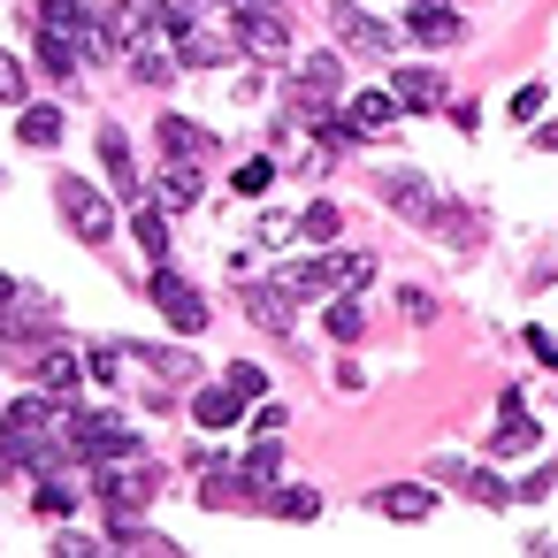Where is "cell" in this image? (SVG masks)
<instances>
[{"label":"cell","mask_w":558,"mask_h":558,"mask_svg":"<svg viewBox=\"0 0 558 558\" xmlns=\"http://www.w3.org/2000/svg\"><path fill=\"white\" fill-rule=\"evenodd\" d=\"M375 505H383L390 520H428V512H436V497H428L421 482H390V489H383Z\"/></svg>","instance_id":"603a6c76"},{"label":"cell","mask_w":558,"mask_h":558,"mask_svg":"<svg viewBox=\"0 0 558 558\" xmlns=\"http://www.w3.org/2000/svg\"><path fill=\"white\" fill-rule=\"evenodd\" d=\"M77 54H93V47H85V32H54V24H39V62H47L54 77H70V70H77Z\"/></svg>","instance_id":"2e32d148"},{"label":"cell","mask_w":558,"mask_h":558,"mask_svg":"<svg viewBox=\"0 0 558 558\" xmlns=\"http://www.w3.org/2000/svg\"><path fill=\"white\" fill-rule=\"evenodd\" d=\"M230 9H268V0H230Z\"/></svg>","instance_id":"ab89813d"},{"label":"cell","mask_w":558,"mask_h":558,"mask_svg":"<svg viewBox=\"0 0 558 558\" xmlns=\"http://www.w3.org/2000/svg\"><path fill=\"white\" fill-rule=\"evenodd\" d=\"M131 238L146 245V260H169V222H161L154 199H131Z\"/></svg>","instance_id":"7402d4cb"},{"label":"cell","mask_w":558,"mask_h":558,"mask_svg":"<svg viewBox=\"0 0 558 558\" xmlns=\"http://www.w3.org/2000/svg\"><path fill=\"white\" fill-rule=\"evenodd\" d=\"M39 24H54V32H93V9H85V0H39Z\"/></svg>","instance_id":"484cf974"},{"label":"cell","mask_w":558,"mask_h":558,"mask_svg":"<svg viewBox=\"0 0 558 558\" xmlns=\"http://www.w3.org/2000/svg\"><path fill=\"white\" fill-rule=\"evenodd\" d=\"M527 344H535V360H550V367H558V337H550V329H527Z\"/></svg>","instance_id":"74e56055"},{"label":"cell","mask_w":558,"mask_h":558,"mask_svg":"<svg viewBox=\"0 0 558 558\" xmlns=\"http://www.w3.org/2000/svg\"><path fill=\"white\" fill-rule=\"evenodd\" d=\"M337 222H344V215H337V207H329V199H314V207H306V215H299V230H306V238H322V245H329V238H337Z\"/></svg>","instance_id":"f546056e"},{"label":"cell","mask_w":558,"mask_h":558,"mask_svg":"<svg viewBox=\"0 0 558 558\" xmlns=\"http://www.w3.org/2000/svg\"><path fill=\"white\" fill-rule=\"evenodd\" d=\"M54 199H62V215H70V230H77L85 245H100V238H108V199H100L93 184L62 177V184H54Z\"/></svg>","instance_id":"5b68a950"},{"label":"cell","mask_w":558,"mask_h":558,"mask_svg":"<svg viewBox=\"0 0 558 558\" xmlns=\"http://www.w3.org/2000/svg\"><path fill=\"white\" fill-rule=\"evenodd\" d=\"M161 207H199V161H169L161 169Z\"/></svg>","instance_id":"cb8c5ba5"},{"label":"cell","mask_w":558,"mask_h":558,"mask_svg":"<svg viewBox=\"0 0 558 558\" xmlns=\"http://www.w3.org/2000/svg\"><path fill=\"white\" fill-rule=\"evenodd\" d=\"M405 9H436V0H405Z\"/></svg>","instance_id":"60d3db41"},{"label":"cell","mask_w":558,"mask_h":558,"mask_svg":"<svg viewBox=\"0 0 558 558\" xmlns=\"http://www.w3.org/2000/svg\"><path fill=\"white\" fill-rule=\"evenodd\" d=\"M238 413H245V390H238V383H222V390H199V398H192V421H199V428H230Z\"/></svg>","instance_id":"e0dca14e"},{"label":"cell","mask_w":558,"mask_h":558,"mask_svg":"<svg viewBox=\"0 0 558 558\" xmlns=\"http://www.w3.org/2000/svg\"><path fill=\"white\" fill-rule=\"evenodd\" d=\"M390 93H398V108H413V116L444 108V77H436V70H390Z\"/></svg>","instance_id":"30bf717a"},{"label":"cell","mask_w":558,"mask_h":558,"mask_svg":"<svg viewBox=\"0 0 558 558\" xmlns=\"http://www.w3.org/2000/svg\"><path fill=\"white\" fill-rule=\"evenodd\" d=\"M276 283H283L291 299H337V291H367V283H375V260H367V253H352V260L329 253V260H299V268H283Z\"/></svg>","instance_id":"6da1fadb"},{"label":"cell","mask_w":558,"mask_h":558,"mask_svg":"<svg viewBox=\"0 0 558 558\" xmlns=\"http://www.w3.org/2000/svg\"><path fill=\"white\" fill-rule=\"evenodd\" d=\"M238 47L260 54V62H276V54H291V24L276 9H238Z\"/></svg>","instance_id":"8992f818"},{"label":"cell","mask_w":558,"mask_h":558,"mask_svg":"<svg viewBox=\"0 0 558 558\" xmlns=\"http://www.w3.org/2000/svg\"><path fill=\"white\" fill-rule=\"evenodd\" d=\"M100 161H108V177H116L131 199H146V184H138V161H131V138H123V131H100Z\"/></svg>","instance_id":"44dd1931"},{"label":"cell","mask_w":558,"mask_h":558,"mask_svg":"<svg viewBox=\"0 0 558 558\" xmlns=\"http://www.w3.org/2000/svg\"><path fill=\"white\" fill-rule=\"evenodd\" d=\"M459 489H466L474 505H512V489H505L497 474H482V466H466V482H459Z\"/></svg>","instance_id":"f1b7e54d"},{"label":"cell","mask_w":558,"mask_h":558,"mask_svg":"<svg viewBox=\"0 0 558 558\" xmlns=\"http://www.w3.org/2000/svg\"><path fill=\"white\" fill-rule=\"evenodd\" d=\"M238 474H245V489H253V497H268V489H276V474H283V451H276V436H260V444L238 459Z\"/></svg>","instance_id":"ac0fdd59"},{"label":"cell","mask_w":558,"mask_h":558,"mask_svg":"<svg viewBox=\"0 0 558 558\" xmlns=\"http://www.w3.org/2000/svg\"><path fill=\"white\" fill-rule=\"evenodd\" d=\"M337 93H344V62H337L329 47H322V54H306V62H299V100H306V108H322V100H337Z\"/></svg>","instance_id":"ba28073f"},{"label":"cell","mask_w":558,"mask_h":558,"mask_svg":"<svg viewBox=\"0 0 558 558\" xmlns=\"http://www.w3.org/2000/svg\"><path fill=\"white\" fill-rule=\"evenodd\" d=\"M535 108H543V93L527 85V93H512V123H535Z\"/></svg>","instance_id":"8d00e7d4"},{"label":"cell","mask_w":558,"mask_h":558,"mask_svg":"<svg viewBox=\"0 0 558 558\" xmlns=\"http://www.w3.org/2000/svg\"><path fill=\"white\" fill-rule=\"evenodd\" d=\"M230 383H238V390H245V398H260V390H268V375H260V367H253V360H238V367H230Z\"/></svg>","instance_id":"d590c367"},{"label":"cell","mask_w":558,"mask_h":558,"mask_svg":"<svg viewBox=\"0 0 558 558\" xmlns=\"http://www.w3.org/2000/svg\"><path fill=\"white\" fill-rule=\"evenodd\" d=\"M77 375H85V360H77V352H47V360H39V383H47V390H70Z\"/></svg>","instance_id":"83f0119b"},{"label":"cell","mask_w":558,"mask_h":558,"mask_svg":"<svg viewBox=\"0 0 558 558\" xmlns=\"http://www.w3.org/2000/svg\"><path fill=\"white\" fill-rule=\"evenodd\" d=\"M535 146H543V154H558V123H543V131H535Z\"/></svg>","instance_id":"f35d334b"},{"label":"cell","mask_w":558,"mask_h":558,"mask_svg":"<svg viewBox=\"0 0 558 558\" xmlns=\"http://www.w3.org/2000/svg\"><path fill=\"white\" fill-rule=\"evenodd\" d=\"M154 489H161V474H154L138 451H131V459H116V466H100V505H108L116 520H131V512L154 497Z\"/></svg>","instance_id":"277c9868"},{"label":"cell","mask_w":558,"mask_h":558,"mask_svg":"<svg viewBox=\"0 0 558 558\" xmlns=\"http://www.w3.org/2000/svg\"><path fill=\"white\" fill-rule=\"evenodd\" d=\"M131 77H138V85H169V54L138 47V54H131Z\"/></svg>","instance_id":"4dcf8cb0"},{"label":"cell","mask_w":558,"mask_h":558,"mask_svg":"<svg viewBox=\"0 0 558 558\" xmlns=\"http://www.w3.org/2000/svg\"><path fill=\"white\" fill-rule=\"evenodd\" d=\"M16 138H24V146H54V138H62V108H47V100L24 108V116H16Z\"/></svg>","instance_id":"d4e9b609"},{"label":"cell","mask_w":558,"mask_h":558,"mask_svg":"<svg viewBox=\"0 0 558 558\" xmlns=\"http://www.w3.org/2000/svg\"><path fill=\"white\" fill-rule=\"evenodd\" d=\"M154 138H161V154H169V161H207V154H215V138H207L199 123H184V116H161V131H154Z\"/></svg>","instance_id":"8fae6325"},{"label":"cell","mask_w":558,"mask_h":558,"mask_svg":"<svg viewBox=\"0 0 558 558\" xmlns=\"http://www.w3.org/2000/svg\"><path fill=\"white\" fill-rule=\"evenodd\" d=\"M527 444H535V421H527L520 390H505V405H497V459H512V451H527Z\"/></svg>","instance_id":"5bb4252c"},{"label":"cell","mask_w":558,"mask_h":558,"mask_svg":"<svg viewBox=\"0 0 558 558\" xmlns=\"http://www.w3.org/2000/svg\"><path fill=\"white\" fill-rule=\"evenodd\" d=\"M337 32H344L360 54H390V47H398V32H390V24H375V16H360V9H344V16H337Z\"/></svg>","instance_id":"d6986e66"},{"label":"cell","mask_w":558,"mask_h":558,"mask_svg":"<svg viewBox=\"0 0 558 558\" xmlns=\"http://www.w3.org/2000/svg\"><path fill=\"white\" fill-rule=\"evenodd\" d=\"M70 451L93 459V466H116L138 451V428L131 421H108V413H70Z\"/></svg>","instance_id":"7a4b0ae2"},{"label":"cell","mask_w":558,"mask_h":558,"mask_svg":"<svg viewBox=\"0 0 558 558\" xmlns=\"http://www.w3.org/2000/svg\"><path fill=\"white\" fill-rule=\"evenodd\" d=\"M398 116H405V108H398V93H390V85H383V93H360V100H352V116H344V123H352V131H360V138H375V131H390V123H398Z\"/></svg>","instance_id":"4fadbf2b"},{"label":"cell","mask_w":558,"mask_h":558,"mask_svg":"<svg viewBox=\"0 0 558 558\" xmlns=\"http://www.w3.org/2000/svg\"><path fill=\"white\" fill-rule=\"evenodd\" d=\"M70 505H77V497H70V489H62V482H39V512H47V520H62V512H70Z\"/></svg>","instance_id":"e575fe53"},{"label":"cell","mask_w":558,"mask_h":558,"mask_svg":"<svg viewBox=\"0 0 558 558\" xmlns=\"http://www.w3.org/2000/svg\"><path fill=\"white\" fill-rule=\"evenodd\" d=\"M268 184H276V169H268V161H245V169H238V192H245V199H253V192H268Z\"/></svg>","instance_id":"d6a6232c"},{"label":"cell","mask_w":558,"mask_h":558,"mask_svg":"<svg viewBox=\"0 0 558 558\" xmlns=\"http://www.w3.org/2000/svg\"><path fill=\"white\" fill-rule=\"evenodd\" d=\"M329 337H360V306H352V299L329 306Z\"/></svg>","instance_id":"836d02e7"},{"label":"cell","mask_w":558,"mask_h":558,"mask_svg":"<svg viewBox=\"0 0 558 558\" xmlns=\"http://www.w3.org/2000/svg\"><path fill=\"white\" fill-rule=\"evenodd\" d=\"M245 314H253L268 337H283V329H291V291H283V283H245Z\"/></svg>","instance_id":"7c38bea8"},{"label":"cell","mask_w":558,"mask_h":558,"mask_svg":"<svg viewBox=\"0 0 558 558\" xmlns=\"http://www.w3.org/2000/svg\"><path fill=\"white\" fill-rule=\"evenodd\" d=\"M230 54H238V39H215V32H199V24L177 39V62H192V70H215V62H230Z\"/></svg>","instance_id":"ffe728a7"},{"label":"cell","mask_w":558,"mask_h":558,"mask_svg":"<svg viewBox=\"0 0 558 558\" xmlns=\"http://www.w3.org/2000/svg\"><path fill=\"white\" fill-rule=\"evenodd\" d=\"M138 24H154L146 0H116V9H108V32H100V47H108V54H138Z\"/></svg>","instance_id":"9c48e42d"},{"label":"cell","mask_w":558,"mask_h":558,"mask_svg":"<svg viewBox=\"0 0 558 558\" xmlns=\"http://www.w3.org/2000/svg\"><path fill=\"white\" fill-rule=\"evenodd\" d=\"M405 32H413L421 47H451L466 24H459V9H444V0H436V9H413V16H405Z\"/></svg>","instance_id":"9a60e30c"},{"label":"cell","mask_w":558,"mask_h":558,"mask_svg":"<svg viewBox=\"0 0 558 558\" xmlns=\"http://www.w3.org/2000/svg\"><path fill=\"white\" fill-rule=\"evenodd\" d=\"M268 512H276V520H314L322 497H314V489H268Z\"/></svg>","instance_id":"4316f807"},{"label":"cell","mask_w":558,"mask_h":558,"mask_svg":"<svg viewBox=\"0 0 558 558\" xmlns=\"http://www.w3.org/2000/svg\"><path fill=\"white\" fill-rule=\"evenodd\" d=\"M383 199H390L405 222H436V215H444L436 192H428V177H413V169H390V177H383Z\"/></svg>","instance_id":"52a82bcc"},{"label":"cell","mask_w":558,"mask_h":558,"mask_svg":"<svg viewBox=\"0 0 558 558\" xmlns=\"http://www.w3.org/2000/svg\"><path fill=\"white\" fill-rule=\"evenodd\" d=\"M146 291H154V306H161V314H169V322H177L184 337H199V329H207V291H192V283H184V276L169 268V260H154Z\"/></svg>","instance_id":"3957f363"},{"label":"cell","mask_w":558,"mask_h":558,"mask_svg":"<svg viewBox=\"0 0 558 558\" xmlns=\"http://www.w3.org/2000/svg\"><path fill=\"white\" fill-rule=\"evenodd\" d=\"M550 489H558V466H535V474H527L512 497H520V505H535V497H550Z\"/></svg>","instance_id":"1f68e13d"}]
</instances>
